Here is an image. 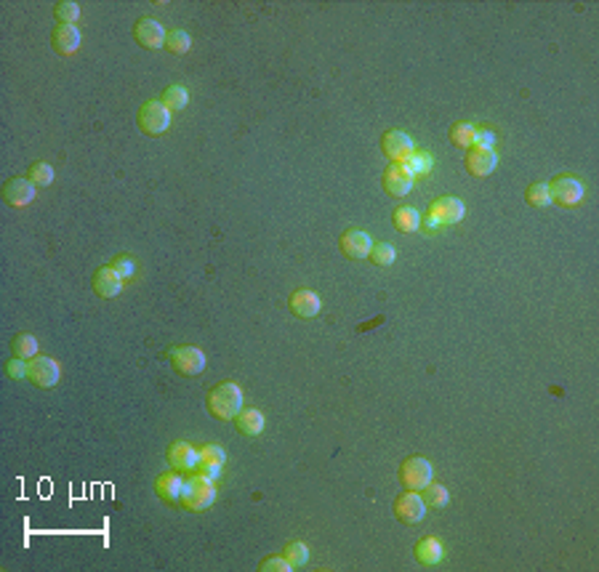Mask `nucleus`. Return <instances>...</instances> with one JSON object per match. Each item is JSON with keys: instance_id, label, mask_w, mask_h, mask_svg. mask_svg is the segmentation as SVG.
I'll return each mask as SVG.
<instances>
[{"instance_id": "obj_1", "label": "nucleus", "mask_w": 599, "mask_h": 572, "mask_svg": "<svg viewBox=\"0 0 599 572\" xmlns=\"http://www.w3.org/2000/svg\"><path fill=\"white\" fill-rule=\"evenodd\" d=\"M208 410L221 421L237 418L240 410H242V389L237 384H232V381L218 384L208 394Z\"/></svg>"}, {"instance_id": "obj_2", "label": "nucleus", "mask_w": 599, "mask_h": 572, "mask_svg": "<svg viewBox=\"0 0 599 572\" xmlns=\"http://www.w3.org/2000/svg\"><path fill=\"white\" fill-rule=\"evenodd\" d=\"M213 500H216V482H211L200 474H195L192 479H184L181 506L186 511H206L208 506H213Z\"/></svg>"}, {"instance_id": "obj_3", "label": "nucleus", "mask_w": 599, "mask_h": 572, "mask_svg": "<svg viewBox=\"0 0 599 572\" xmlns=\"http://www.w3.org/2000/svg\"><path fill=\"white\" fill-rule=\"evenodd\" d=\"M139 125H142L144 133L160 136L171 125V110L165 107L163 101H144L142 110H139Z\"/></svg>"}, {"instance_id": "obj_4", "label": "nucleus", "mask_w": 599, "mask_h": 572, "mask_svg": "<svg viewBox=\"0 0 599 572\" xmlns=\"http://www.w3.org/2000/svg\"><path fill=\"white\" fill-rule=\"evenodd\" d=\"M432 476H435V469H432V463L426 461V458H421V455H413V458H408V461L400 466V479H403V484L408 487V490H424L426 484L432 482Z\"/></svg>"}, {"instance_id": "obj_5", "label": "nucleus", "mask_w": 599, "mask_h": 572, "mask_svg": "<svg viewBox=\"0 0 599 572\" xmlns=\"http://www.w3.org/2000/svg\"><path fill=\"white\" fill-rule=\"evenodd\" d=\"M549 195L552 202L562 205V208H576L578 202L583 200V184L578 176H556L549 184Z\"/></svg>"}, {"instance_id": "obj_6", "label": "nucleus", "mask_w": 599, "mask_h": 572, "mask_svg": "<svg viewBox=\"0 0 599 572\" xmlns=\"http://www.w3.org/2000/svg\"><path fill=\"white\" fill-rule=\"evenodd\" d=\"M171 365H174L176 373L181 375H200L206 370V354L197 346H176L171 349Z\"/></svg>"}, {"instance_id": "obj_7", "label": "nucleus", "mask_w": 599, "mask_h": 572, "mask_svg": "<svg viewBox=\"0 0 599 572\" xmlns=\"http://www.w3.org/2000/svg\"><path fill=\"white\" fill-rule=\"evenodd\" d=\"M394 514H397V519L405 522V525H418L426 514L424 498L418 496L415 490H408V493H403V496L394 500Z\"/></svg>"}, {"instance_id": "obj_8", "label": "nucleus", "mask_w": 599, "mask_h": 572, "mask_svg": "<svg viewBox=\"0 0 599 572\" xmlns=\"http://www.w3.org/2000/svg\"><path fill=\"white\" fill-rule=\"evenodd\" d=\"M338 245H341V253L347 256V258L359 261V258H368V256H371L373 240H371V234H368V231L347 229L344 234H341Z\"/></svg>"}, {"instance_id": "obj_9", "label": "nucleus", "mask_w": 599, "mask_h": 572, "mask_svg": "<svg viewBox=\"0 0 599 572\" xmlns=\"http://www.w3.org/2000/svg\"><path fill=\"white\" fill-rule=\"evenodd\" d=\"M381 149L389 160H394V163H405V160L415 152V144L405 131H386L381 139Z\"/></svg>"}, {"instance_id": "obj_10", "label": "nucleus", "mask_w": 599, "mask_h": 572, "mask_svg": "<svg viewBox=\"0 0 599 572\" xmlns=\"http://www.w3.org/2000/svg\"><path fill=\"white\" fill-rule=\"evenodd\" d=\"M384 189L392 198H405L413 189V173L405 168V163H392L384 171Z\"/></svg>"}, {"instance_id": "obj_11", "label": "nucleus", "mask_w": 599, "mask_h": 572, "mask_svg": "<svg viewBox=\"0 0 599 572\" xmlns=\"http://www.w3.org/2000/svg\"><path fill=\"white\" fill-rule=\"evenodd\" d=\"M165 30L163 24L157 22V19H152V16H144V19H139L136 22V27H133V38H136V43L144 45V48H160V45H165Z\"/></svg>"}, {"instance_id": "obj_12", "label": "nucleus", "mask_w": 599, "mask_h": 572, "mask_svg": "<svg viewBox=\"0 0 599 572\" xmlns=\"http://www.w3.org/2000/svg\"><path fill=\"white\" fill-rule=\"evenodd\" d=\"M59 375H62L59 362L51 360V357H35L33 362H30V381L35 386H40V389L56 386L59 384Z\"/></svg>"}, {"instance_id": "obj_13", "label": "nucleus", "mask_w": 599, "mask_h": 572, "mask_svg": "<svg viewBox=\"0 0 599 572\" xmlns=\"http://www.w3.org/2000/svg\"><path fill=\"white\" fill-rule=\"evenodd\" d=\"M3 200L13 208H24L35 200V184L30 178H11L3 184Z\"/></svg>"}, {"instance_id": "obj_14", "label": "nucleus", "mask_w": 599, "mask_h": 572, "mask_svg": "<svg viewBox=\"0 0 599 572\" xmlns=\"http://www.w3.org/2000/svg\"><path fill=\"white\" fill-rule=\"evenodd\" d=\"M464 213H466V208H464V202L458 198H440L432 205V210H429V216L440 224V227H445V224H458V221L464 219Z\"/></svg>"}, {"instance_id": "obj_15", "label": "nucleus", "mask_w": 599, "mask_h": 572, "mask_svg": "<svg viewBox=\"0 0 599 572\" xmlns=\"http://www.w3.org/2000/svg\"><path fill=\"white\" fill-rule=\"evenodd\" d=\"M320 309H323V301H320V296H317L315 290L301 287V290H296L293 296H291V311H293L296 317L301 319L317 317Z\"/></svg>"}, {"instance_id": "obj_16", "label": "nucleus", "mask_w": 599, "mask_h": 572, "mask_svg": "<svg viewBox=\"0 0 599 572\" xmlns=\"http://www.w3.org/2000/svg\"><path fill=\"white\" fill-rule=\"evenodd\" d=\"M496 168H498V157H496L493 149H471L466 154V171L471 176L485 178L491 176Z\"/></svg>"}, {"instance_id": "obj_17", "label": "nucleus", "mask_w": 599, "mask_h": 572, "mask_svg": "<svg viewBox=\"0 0 599 572\" xmlns=\"http://www.w3.org/2000/svg\"><path fill=\"white\" fill-rule=\"evenodd\" d=\"M51 43H54L56 54L72 56L77 48H80V30H77L75 24H59V27L54 30Z\"/></svg>"}, {"instance_id": "obj_18", "label": "nucleus", "mask_w": 599, "mask_h": 572, "mask_svg": "<svg viewBox=\"0 0 599 572\" xmlns=\"http://www.w3.org/2000/svg\"><path fill=\"white\" fill-rule=\"evenodd\" d=\"M168 461L174 466L176 471H189L200 463V452L189 445V442H174L168 447Z\"/></svg>"}, {"instance_id": "obj_19", "label": "nucleus", "mask_w": 599, "mask_h": 572, "mask_svg": "<svg viewBox=\"0 0 599 572\" xmlns=\"http://www.w3.org/2000/svg\"><path fill=\"white\" fill-rule=\"evenodd\" d=\"M94 290H96V296H101V298L120 296V290H123V277H120L112 266H101L96 275H94Z\"/></svg>"}, {"instance_id": "obj_20", "label": "nucleus", "mask_w": 599, "mask_h": 572, "mask_svg": "<svg viewBox=\"0 0 599 572\" xmlns=\"http://www.w3.org/2000/svg\"><path fill=\"white\" fill-rule=\"evenodd\" d=\"M181 490H184V479H181L176 471L163 474V476H157V482H155V493H157V498L165 500V503L181 500Z\"/></svg>"}, {"instance_id": "obj_21", "label": "nucleus", "mask_w": 599, "mask_h": 572, "mask_svg": "<svg viewBox=\"0 0 599 572\" xmlns=\"http://www.w3.org/2000/svg\"><path fill=\"white\" fill-rule=\"evenodd\" d=\"M415 559L421 564H440L442 561V543L437 538H421L415 546Z\"/></svg>"}, {"instance_id": "obj_22", "label": "nucleus", "mask_w": 599, "mask_h": 572, "mask_svg": "<svg viewBox=\"0 0 599 572\" xmlns=\"http://www.w3.org/2000/svg\"><path fill=\"white\" fill-rule=\"evenodd\" d=\"M237 429L245 437H259L264 431V413H259V410H240Z\"/></svg>"}, {"instance_id": "obj_23", "label": "nucleus", "mask_w": 599, "mask_h": 572, "mask_svg": "<svg viewBox=\"0 0 599 572\" xmlns=\"http://www.w3.org/2000/svg\"><path fill=\"white\" fill-rule=\"evenodd\" d=\"M392 221H394V227H397V231H403V234L421 229V216H418V210L408 208V205H403V208L394 210V219Z\"/></svg>"}, {"instance_id": "obj_24", "label": "nucleus", "mask_w": 599, "mask_h": 572, "mask_svg": "<svg viewBox=\"0 0 599 572\" xmlns=\"http://www.w3.org/2000/svg\"><path fill=\"white\" fill-rule=\"evenodd\" d=\"M168 107L171 112H181L189 104V93H186L184 86H168L163 93V99H160Z\"/></svg>"}, {"instance_id": "obj_25", "label": "nucleus", "mask_w": 599, "mask_h": 572, "mask_svg": "<svg viewBox=\"0 0 599 572\" xmlns=\"http://www.w3.org/2000/svg\"><path fill=\"white\" fill-rule=\"evenodd\" d=\"M13 357H19V360H35L38 357V341H35V336L19 333L13 338Z\"/></svg>"}, {"instance_id": "obj_26", "label": "nucleus", "mask_w": 599, "mask_h": 572, "mask_svg": "<svg viewBox=\"0 0 599 572\" xmlns=\"http://www.w3.org/2000/svg\"><path fill=\"white\" fill-rule=\"evenodd\" d=\"M474 133H477V128H474V125H469V122H456V125L450 128V142L456 144V147H464V149H471V142H474Z\"/></svg>"}, {"instance_id": "obj_27", "label": "nucleus", "mask_w": 599, "mask_h": 572, "mask_svg": "<svg viewBox=\"0 0 599 572\" xmlns=\"http://www.w3.org/2000/svg\"><path fill=\"white\" fill-rule=\"evenodd\" d=\"M368 258L379 266H392L394 258H397V251H394V245H389V242H373Z\"/></svg>"}, {"instance_id": "obj_28", "label": "nucleus", "mask_w": 599, "mask_h": 572, "mask_svg": "<svg viewBox=\"0 0 599 572\" xmlns=\"http://www.w3.org/2000/svg\"><path fill=\"white\" fill-rule=\"evenodd\" d=\"M447 500H450V493H447L442 484L429 482L424 487V503H426V506L442 508V506H447Z\"/></svg>"}, {"instance_id": "obj_29", "label": "nucleus", "mask_w": 599, "mask_h": 572, "mask_svg": "<svg viewBox=\"0 0 599 572\" xmlns=\"http://www.w3.org/2000/svg\"><path fill=\"white\" fill-rule=\"evenodd\" d=\"M189 45H192V38H189L184 30H174V33L165 35V48H168L171 54H186Z\"/></svg>"}, {"instance_id": "obj_30", "label": "nucleus", "mask_w": 599, "mask_h": 572, "mask_svg": "<svg viewBox=\"0 0 599 572\" xmlns=\"http://www.w3.org/2000/svg\"><path fill=\"white\" fill-rule=\"evenodd\" d=\"M283 556L288 559V564L291 567H301V564H306V559H309V551H306V546L301 543V540H293V543H288L283 551Z\"/></svg>"}, {"instance_id": "obj_31", "label": "nucleus", "mask_w": 599, "mask_h": 572, "mask_svg": "<svg viewBox=\"0 0 599 572\" xmlns=\"http://www.w3.org/2000/svg\"><path fill=\"white\" fill-rule=\"evenodd\" d=\"M27 178L33 184H38V187H48V184H54V168L48 166V163H35V166H30Z\"/></svg>"}, {"instance_id": "obj_32", "label": "nucleus", "mask_w": 599, "mask_h": 572, "mask_svg": "<svg viewBox=\"0 0 599 572\" xmlns=\"http://www.w3.org/2000/svg\"><path fill=\"white\" fill-rule=\"evenodd\" d=\"M527 205H538V208H544V205H552V195H549V184H530L527 187Z\"/></svg>"}, {"instance_id": "obj_33", "label": "nucleus", "mask_w": 599, "mask_h": 572, "mask_svg": "<svg viewBox=\"0 0 599 572\" xmlns=\"http://www.w3.org/2000/svg\"><path fill=\"white\" fill-rule=\"evenodd\" d=\"M77 16H80V6L77 3H72V0L56 3V19H59V24H75Z\"/></svg>"}, {"instance_id": "obj_34", "label": "nucleus", "mask_w": 599, "mask_h": 572, "mask_svg": "<svg viewBox=\"0 0 599 572\" xmlns=\"http://www.w3.org/2000/svg\"><path fill=\"white\" fill-rule=\"evenodd\" d=\"M405 168L410 171V173H426V171H432V154L426 152H413L408 160H405Z\"/></svg>"}, {"instance_id": "obj_35", "label": "nucleus", "mask_w": 599, "mask_h": 572, "mask_svg": "<svg viewBox=\"0 0 599 572\" xmlns=\"http://www.w3.org/2000/svg\"><path fill=\"white\" fill-rule=\"evenodd\" d=\"M200 461L203 463H216V466H224V461H227V452L221 450L218 445H206V447H200Z\"/></svg>"}, {"instance_id": "obj_36", "label": "nucleus", "mask_w": 599, "mask_h": 572, "mask_svg": "<svg viewBox=\"0 0 599 572\" xmlns=\"http://www.w3.org/2000/svg\"><path fill=\"white\" fill-rule=\"evenodd\" d=\"M259 570L262 572H291L293 567L288 564L285 556H269V559H264L262 564H259Z\"/></svg>"}, {"instance_id": "obj_37", "label": "nucleus", "mask_w": 599, "mask_h": 572, "mask_svg": "<svg viewBox=\"0 0 599 572\" xmlns=\"http://www.w3.org/2000/svg\"><path fill=\"white\" fill-rule=\"evenodd\" d=\"M112 269L118 272L123 280H128V277H133V272H136V264H133V258H128V256H120V258H115L112 261Z\"/></svg>"}, {"instance_id": "obj_38", "label": "nucleus", "mask_w": 599, "mask_h": 572, "mask_svg": "<svg viewBox=\"0 0 599 572\" xmlns=\"http://www.w3.org/2000/svg\"><path fill=\"white\" fill-rule=\"evenodd\" d=\"M6 373L16 378V381H22V378H30V365H24V360L13 357L11 362H6Z\"/></svg>"}, {"instance_id": "obj_39", "label": "nucleus", "mask_w": 599, "mask_h": 572, "mask_svg": "<svg viewBox=\"0 0 599 572\" xmlns=\"http://www.w3.org/2000/svg\"><path fill=\"white\" fill-rule=\"evenodd\" d=\"M493 144H496V133L477 131V133H474V142H471V147H474V149H493Z\"/></svg>"}, {"instance_id": "obj_40", "label": "nucleus", "mask_w": 599, "mask_h": 572, "mask_svg": "<svg viewBox=\"0 0 599 572\" xmlns=\"http://www.w3.org/2000/svg\"><path fill=\"white\" fill-rule=\"evenodd\" d=\"M195 469H197V474H200V476H206V479H211V482H216L218 474H221V466H216V463H203V461H200Z\"/></svg>"}, {"instance_id": "obj_41", "label": "nucleus", "mask_w": 599, "mask_h": 572, "mask_svg": "<svg viewBox=\"0 0 599 572\" xmlns=\"http://www.w3.org/2000/svg\"><path fill=\"white\" fill-rule=\"evenodd\" d=\"M421 229H424L426 234H435V231H440V224H437L432 216H426V219L421 221Z\"/></svg>"}]
</instances>
